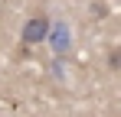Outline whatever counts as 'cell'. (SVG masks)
<instances>
[{"instance_id":"obj_1","label":"cell","mask_w":121,"mask_h":117,"mask_svg":"<svg viewBox=\"0 0 121 117\" xmlns=\"http://www.w3.org/2000/svg\"><path fill=\"white\" fill-rule=\"evenodd\" d=\"M49 29H52V20L43 16V13H36V16H30L26 23H23L20 42L23 46H36V42H43V39H49Z\"/></svg>"},{"instance_id":"obj_2","label":"cell","mask_w":121,"mask_h":117,"mask_svg":"<svg viewBox=\"0 0 121 117\" xmlns=\"http://www.w3.org/2000/svg\"><path fill=\"white\" fill-rule=\"evenodd\" d=\"M49 46H52L59 55H62V52H69V46H72V29H69V23H65V20H52Z\"/></svg>"},{"instance_id":"obj_3","label":"cell","mask_w":121,"mask_h":117,"mask_svg":"<svg viewBox=\"0 0 121 117\" xmlns=\"http://www.w3.org/2000/svg\"><path fill=\"white\" fill-rule=\"evenodd\" d=\"M108 65H111V68H121V49H115V52H111V58H108Z\"/></svg>"}]
</instances>
